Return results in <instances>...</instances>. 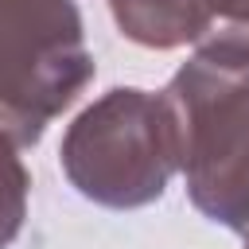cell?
<instances>
[{"mask_svg": "<svg viewBox=\"0 0 249 249\" xmlns=\"http://www.w3.org/2000/svg\"><path fill=\"white\" fill-rule=\"evenodd\" d=\"M93 78L74 0H0V128L35 144Z\"/></svg>", "mask_w": 249, "mask_h": 249, "instance_id": "obj_3", "label": "cell"}, {"mask_svg": "<svg viewBox=\"0 0 249 249\" xmlns=\"http://www.w3.org/2000/svg\"><path fill=\"white\" fill-rule=\"evenodd\" d=\"M206 16V39L249 43V0H198Z\"/></svg>", "mask_w": 249, "mask_h": 249, "instance_id": "obj_6", "label": "cell"}, {"mask_svg": "<svg viewBox=\"0 0 249 249\" xmlns=\"http://www.w3.org/2000/svg\"><path fill=\"white\" fill-rule=\"evenodd\" d=\"M27 214V171L16 156V140L0 128V249H8Z\"/></svg>", "mask_w": 249, "mask_h": 249, "instance_id": "obj_5", "label": "cell"}, {"mask_svg": "<svg viewBox=\"0 0 249 249\" xmlns=\"http://www.w3.org/2000/svg\"><path fill=\"white\" fill-rule=\"evenodd\" d=\"M163 101L195 206L230 230H249V43L206 39Z\"/></svg>", "mask_w": 249, "mask_h": 249, "instance_id": "obj_1", "label": "cell"}, {"mask_svg": "<svg viewBox=\"0 0 249 249\" xmlns=\"http://www.w3.org/2000/svg\"><path fill=\"white\" fill-rule=\"evenodd\" d=\"M70 183L105 206H144L163 195L179 167L167 101L144 89H109L62 140Z\"/></svg>", "mask_w": 249, "mask_h": 249, "instance_id": "obj_2", "label": "cell"}, {"mask_svg": "<svg viewBox=\"0 0 249 249\" xmlns=\"http://www.w3.org/2000/svg\"><path fill=\"white\" fill-rule=\"evenodd\" d=\"M117 27L144 47H179L206 39V16L198 0H109Z\"/></svg>", "mask_w": 249, "mask_h": 249, "instance_id": "obj_4", "label": "cell"}, {"mask_svg": "<svg viewBox=\"0 0 249 249\" xmlns=\"http://www.w3.org/2000/svg\"><path fill=\"white\" fill-rule=\"evenodd\" d=\"M245 249H249V245H245Z\"/></svg>", "mask_w": 249, "mask_h": 249, "instance_id": "obj_7", "label": "cell"}]
</instances>
